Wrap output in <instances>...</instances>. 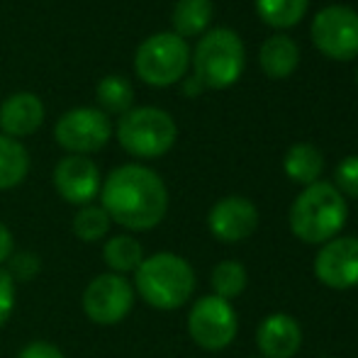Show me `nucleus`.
I'll use <instances>...</instances> for the list:
<instances>
[{
	"instance_id": "obj_6",
	"label": "nucleus",
	"mask_w": 358,
	"mask_h": 358,
	"mask_svg": "<svg viewBox=\"0 0 358 358\" xmlns=\"http://www.w3.org/2000/svg\"><path fill=\"white\" fill-rule=\"evenodd\" d=\"M190 64V49L183 37L176 32L151 34L139 44L134 54V71L144 83L154 88H166L183 80Z\"/></svg>"
},
{
	"instance_id": "obj_7",
	"label": "nucleus",
	"mask_w": 358,
	"mask_h": 358,
	"mask_svg": "<svg viewBox=\"0 0 358 358\" xmlns=\"http://www.w3.org/2000/svg\"><path fill=\"white\" fill-rule=\"evenodd\" d=\"M315 47L334 62L358 57V13L349 5H327L310 24Z\"/></svg>"
},
{
	"instance_id": "obj_25",
	"label": "nucleus",
	"mask_w": 358,
	"mask_h": 358,
	"mask_svg": "<svg viewBox=\"0 0 358 358\" xmlns=\"http://www.w3.org/2000/svg\"><path fill=\"white\" fill-rule=\"evenodd\" d=\"M5 271H8L15 283H29L42 271V259L34 251H15L8 259V268Z\"/></svg>"
},
{
	"instance_id": "obj_26",
	"label": "nucleus",
	"mask_w": 358,
	"mask_h": 358,
	"mask_svg": "<svg viewBox=\"0 0 358 358\" xmlns=\"http://www.w3.org/2000/svg\"><path fill=\"white\" fill-rule=\"evenodd\" d=\"M334 188L344 198L358 200V156H346L336 164L334 171Z\"/></svg>"
},
{
	"instance_id": "obj_8",
	"label": "nucleus",
	"mask_w": 358,
	"mask_h": 358,
	"mask_svg": "<svg viewBox=\"0 0 358 358\" xmlns=\"http://www.w3.org/2000/svg\"><path fill=\"white\" fill-rule=\"evenodd\" d=\"M134 285L124 275L117 273H100L85 285L80 305L93 324L113 327L127 320L134 307Z\"/></svg>"
},
{
	"instance_id": "obj_14",
	"label": "nucleus",
	"mask_w": 358,
	"mask_h": 358,
	"mask_svg": "<svg viewBox=\"0 0 358 358\" xmlns=\"http://www.w3.org/2000/svg\"><path fill=\"white\" fill-rule=\"evenodd\" d=\"M256 346L261 358H292L302 346V327L295 317L273 312L264 317L256 329Z\"/></svg>"
},
{
	"instance_id": "obj_1",
	"label": "nucleus",
	"mask_w": 358,
	"mask_h": 358,
	"mask_svg": "<svg viewBox=\"0 0 358 358\" xmlns=\"http://www.w3.org/2000/svg\"><path fill=\"white\" fill-rule=\"evenodd\" d=\"M100 208L110 222L129 231H149L169 213V190L156 171L139 164H124L110 171L100 185Z\"/></svg>"
},
{
	"instance_id": "obj_30",
	"label": "nucleus",
	"mask_w": 358,
	"mask_h": 358,
	"mask_svg": "<svg viewBox=\"0 0 358 358\" xmlns=\"http://www.w3.org/2000/svg\"><path fill=\"white\" fill-rule=\"evenodd\" d=\"M203 83H200L195 76H190L188 80H183V95H188V98H198L200 93H203Z\"/></svg>"
},
{
	"instance_id": "obj_11",
	"label": "nucleus",
	"mask_w": 358,
	"mask_h": 358,
	"mask_svg": "<svg viewBox=\"0 0 358 358\" xmlns=\"http://www.w3.org/2000/svg\"><path fill=\"white\" fill-rule=\"evenodd\" d=\"M315 278L331 290L358 285V236H334L315 256Z\"/></svg>"
},
{
	"instance_id": "obj_3",
	"label": "nucleus",
	"mask_w": 358,
	"mask_h": 358,
	"mask_svg": "<svg viewBox=\"0 0 358 358\" xmlns=\"http://www.w3.org/2000/svg\"><path fill=\"white\" fill-rule=\"evenodd\" d=\"M134 292L156 310H178L195 292V271L183 256L159 251L134 271Z\"/></svg>"
},
{
	"instance_id": "obj_31",
	"label": "nucleus",
	"mask_w": 358,
	"mask_h": 358,
	"mask_svg": "<svg viewBox=\"0 0 358 358\" xmlns=\"http://www.w3.org/2000/svg\"><path fill=\"white\" fill-rule=\"evenodd\" d=\"M356 85H358V71H356Z\"/></svg>"
},
{
	"instance_id": "obj_17",
	"label": "nucleus",
	"mask_w": 358,
	"mask_h": 358,
	"mask_svg": "<svg viewBox=\"0 0 358 358\" xmlns=\"http://www.w3.org/2000/svg\"><path fill=\"white\" fill-rule=\"evenodd\" d=\"M283 171L285 176L297 185H312L320 180L322 171H324V154L310 142L292 144L285 151L283 159Z\"/></svg>"
},
{
	"instance_id": "obj_29",
	"label": "nucleus",
	"mask_w": 358,
	"mask_h": 358,
	"mask_svg": "<svg viewBox=\"0 0 358 358\" xmlns=\"http://www.w3.org/2000/svg\"><path fill=\"white\" fill-rule=\"evenodd\" d=\"M15 254V239H13V231L0 222V268L3 264H8V259Z\"/></svg>"
},
{
	"instance_id": "obj_4",
	"label": "nucleus",
	"mask_w": 358,
	"mask_h": 358,
	"mask_svg": "<svg viewBox=\"0 0 358 358\" xmlns=\"http://www.w3.org/2000/svg\"><path fill=\"white\" fill-rule=\"evenodd\" d=\"M190 62H193V76L203 83V88L224 90L244 73V42L234 29H210L200 37L198 47L190 54Z\"/></svg>"
},
{
	"instance_id": "obj_19",
	"label": "nucleus",
	"mask_w": 358,
	"mask_h": 358,
	"mask_svg": "<svg viewBox=\"0 0 358 358\" xmlns=\"http://www.w3.org/2000/svg\"><path fill=\"white\" fill-rule=\"evenodd\" d=\"M103 259L113 273H134L144 261V246L132 234H115L105 241Z\"/></svg>"
},
{
	"instance_id": "obj_12",
	"label": "nucleus",
	"mask_w": 358,
	"mask_h": 358,
	"mask_svg": "<svg viewBox=\"0 0 358 358\" xmlns=\"http://www.w3.org/2000/svg\"><path fill=\"white\" fill-rule=\"evenodd\" d=\"M54 188L69 205L85 208L100 195V169L88 156L69 154L54 166Z\"/></svg>"
},
{
	"instance_id": "obj_28",
	"label": "nucleus",
	"mask_w": 358,
	"mask_h": 358,
	"mask_svg": "<svg viewBox=\"0 0 358 358\" xmlns=\"http://www.w3.org/2000/svg\"><path fill=\"white\" fill-rule=\"evenodd\" d=\"M17 358H66L59 346L49 344V341H32L17 354Z\"/></svg>"
},
{
	"instance_id": "obj_16",
	"label": "nucleus",
	"mask_w": 358,
	"mask_h": 358,
	"mask_svg": "<svg viewBox=\"0 0 358 358\" xmlns=\"http://www.w3.org/2000/svg\"><path fill=\"white\" fill-rule=\"evenodd\" d=\"M259 64L261 71L268 78H287L295 73V69L300 66V47L295 44V39H290L287 34H273L268 37L259 49Z\"/></svg>"
},
{
	"instance_id": "obj_18",
	"label": "nucleus",
	"mask_w": 358,
	"mask_h": 358,
	"mask_svg": "<svg viewBox=\"0 0 358 358\" xmlns=\"http://www.w3.org/2000/svg\"><path fill=\"white\" fill-rule=\"evenodd\" d=\"M213 0H178L171 15L173 32L178 37H198L205 34L213 22Z\"/></svg>"
},
{
	"instance_id": "obj_23",
	"label": "nucleus",
	"mask_w": 358,
	"mask_h": 358,
	"mask_svg": "<svg viewBox=\"0 0 358 358\" xmlns=\"http://www.w3.org/2000/svg\"><path fill=\"white\" fill-rule=\"evenodd\" d=\"M246 283H249V273L239 261H220L213 268V278H210V285L215 290L213 295L227 302L239 297L246 290Z\"/></svg>"
},
{
	"instance_id": "obj_9",
	"label": "nucleus",
	"mask_w": 358,
	"mask_h": 358,
	"mask_svg": "<svg viewBox=\"0 0 358 358\" xmlns=\"http://www.w3.org/2000/svg\"><path fill=\"white\" fill-rule=\"evenodd\" d=\"M239 331V320L231 302L217 295H205L190 307L188 334L200 349L222 351L234 341Z\"/></svg>"
},
{
	"instance_id": "obj_24",
	"label": "nucleus",
	"mask_w": 358,
	"mask_h": 358,
	"mask_svg": "<svg viewBox=\"0 0 358 358\" xmlns=\"http://www.w3.org/2000/svg\"><path fill=\"white\" fill-rule=\"evenodd\" d=\"M110 217L100 205H85L73 217V234L85 244H95L110 231Z\"/></svg>"
},
{
	"instance_id": "obj_21",
	"label": "nucleus",
	"mask_w": 358,
	"mask_h": 358,
	"mask_svg": "<svg viewBox=\"0 0 358 358\" xmlns=\"http://www.w3.org/2000/svg\"><path fill=\"white\" fill-rule=\"evenodd\" d=\"M95 100L105 115H120L122 117L127 110H132L134 103V88L124 76H105L95 88Z\"/></svg>"
},
{
	"instance_id": "obj_10",
	"label": "nucleus",
	"mask_w": 358,
	"mask_h": 358,
	"mask_svg": "<svg viewBox=\"0 0 358 358\" xmlns=\"http://www.w3.org/2000/svg\"><path fill=\"white\" fill-rule=\"evenodd\" d=\"M113 137V122L98 108H73L59 117L54 139L62 149L76 156H88L100 151Z\"/></svg>"
},
{
	"instance_id": "obj_27",
	"label": "nucleus",
	"mask_w": 358,
	"mask_h": 358,
	"mask_svg": "<svg viewBox=\"0 0 358 358\" xmlns=\"http://www.w3.org/2000/svg\"><path fill=\"white\" fill-rule=\"evenodd\" d=\"M15 310V280L5 268H0V329L8 324Z\"/></svg>"
},
{
	"instance_id": "obj_2",
	"label": "nucleus",
	"mask_w": 358,
	"mask_h": 358,
	"mask_svg": "<svg viewBox=\"0 0 358 358\" xmlns=\"http://www.w3.org/2000/svg\"><path fill=\"white\" fill-rule=\"evenodd\" d=\"M287 220H290V231L302 244L322 246L344 229L349 220V205L344 195L334 188V183L317 180L295 198Z\"/></svg>"
},
{
	"instance_id": "obj_15",
	"label": "nucleus",
	"mask_w": 358,
	"mask_h": 358,
	"mask_svg": "<svg viewBox=\"0 0 358 358\" xmlns=\"http://www.w3.org/2000/svg\"><path fill=\"white\" fill-rule=\"evenodd\" d=\"M44 122V103L34 93H15L0 105V132L5 137H29Z\"/></svg>"
},
{
	"instance_id": "obj_13",
	"label": "nucleus",
	"mask_w": 358,
	"mask_h": 358,
	"mask_svg": "<svg viewBox=\"0 0 358 358\" xmlns=\"http://www.w3.org/2000/svg\"><path fill=\"white\" fill-rule=\"evenodd\" d=\"M208 227L213 236L222 244H239L246 241L259 227V210L249 198L227 195L217 200L208 215Z\"/></svg>"
},
{
	"instance_id": "obj_5",
	"label": "nucleus",
	"mask_w": 358,
	"mask_h": 358,
	"mask_svg": "<svg viewBox=\"0 0 358 358\" xmlns=\"http://www.w3.org/2000/svg\"><path fill=\"white\" fill-rule=\"evenodd\" d=\"M117 142L137 159H159L169 154L178 137L173 117L161 108H132L117 122Z\"/></svg>"
},
{
	"instance_id": "obj_22",
	"label": "nucleus",
	"mask_w": 358,
	"mask_h": 358,
	"mask_svg": "<svg viewBox=\"0 0 358 358\" xmlns=\"http://www.w3.org/2000/svg\"><path fill=\"white\" fill-rule=\"evenodd\" d=\"M310 0H256V13L268 27L287 29L305 17Z\"/></svg>"
},
{
	"instance_id": "obj_20",
	"label": "nucleus",
	"mask_w": 358,
	"mask_h": 358,
	"mask_svg": "<svg viewBox=\"0 0 358 358\" xmlns=\"http://www.w3.org/2000/svg\"><path fill=\"white\" fill-rule=\"evenodd\" d=\"M29 173V154L17 139L0 134V190L17 188Z\"/></svg>"
}]
</instances>
